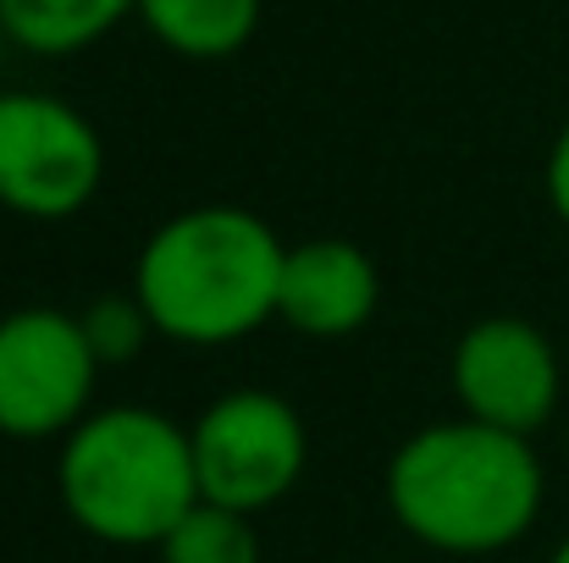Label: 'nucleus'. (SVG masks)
<instances>
[{
    "mask_svg": "<svg viewBox=\"0 0 569 563\" xmlns=\"http://www.w3.org/2000/svg\"><path fill=\"white\" fill-rule=\"evenodd\" d=\"M392 525L448 559H487L526 542L548 503V470L531 436L476 420H437L409 431L381 475Z\"/></svg>",
    "mask_w": 569,
    "mask_h": 563,
    "instance_id": "nucleus-1",
    "label": "nucleus"
},
{
    "mask_svg": "<svg viewBox=\"0 0 569 563\" xmlns=\"http://www.w3.org/2000/svg\"><path fill=\"white\" fill-rule=\"evenodd\" d=\"M100 360L78 315L56 304H22L0 315V436L50 442L72 436L94 409Z\"/></svg>",
    "mask_w": 569,
    "mask_h": 563,
    "instance_id": "nucleus-6",
    "label": "nucleus"
},
{
    "mask_svg": "<svg viewBox=\"0 0 569 563\" xmlns=\"http://www.w3.org/2000/svg\"><path fill=\"white\" fill-rule=\"evenodd\" d=\"M542 188H548V204H553V215H559V221L569 227V122L559 128V139H553V150H548Z\"/></svg>",
    "mask_w": 569,
    "mask_h": 563,
    "instance_id": "nucleus-13",
    "label": "nucleus"
},
{
    "mask_svg": "<svg viewBox=\"0 0 569 563\" xmlns=\"http://www.w3.org/2000/svg\"><path fill=\"white\" fill-rule=\"evenodd\" d=\"M78 326H83V338H89V349H94V360H100L106 371H111V365H133V360L144 354V343L156 338L144 304L133 299V288L94 299V304L78 315Z\"/></svg>",
    "mask_w": 569,
    "mask_h": 563,
    "instance_id": "nucleus-12",
    "label": "nucleus"
},
{
    "mask_svg": "<svg viewBox=\"0 0 569 563\" xmlns=\"http://www.w3.org/2000/svg\"><path fill=\"white\" fill-rule=\"evenodd\" d=\"M288 243L243 204H193L167 215L133 265V299L156 338L183 349H227L277 321Z\"/></svg>",
    "mask_w": 569,
    "mask_h": 563,
    "instance_id": "nucleus-2",
    "label": "nucleus"
},
{
    "mask_svg": "<svg viewBox=\"0 0 569 563\" xmlns=\"http://www.w3.org/2000/svg\"><path fill=\"white\" fill-rule=\"evenodd\" d=\"M381 304L377 260L349 238H305L288 243L282 288H277V321L299 338L338 343L371 326Z\"/></svg>",
    "mask_w": 569,
    "mask_h": 563,
    "instance_id": "nucleus-8",
    "label": "nucleus"
},
{
    "mask_svg": "<svg viewBox=\"0 0 569 563\" xmlns=\"http://www.w3.org/2000/svg\"><path fill=\"white\" fill-rule=\"evenodd\" d=\"M133 11L139 0H0V22L11 44L33 56H78Z\"/></svg>",
    "mask_w": 569,
    "mask_h": 563,
    "instance_id": "nucleus-10",
    "label": "nucleus"
},
{
    "mask_svg": "<svg viewBox=\"0 0 569 563\" xmlns=\"http://www.w3.org/2000/svg\"><path fill=\"white\" fill-rule=\"evenodd\" d=\"M139 17L167 50L189 61H221L254 39L260 0H139Z\"/></svg>",
    "mask_w": 569,
    "mask_h": 563,
    "instance_id": "nucleus-9",
    "label": "nucleus"
},
{
    "mask_svg": "<svg viewBox=\"0 0 569 563\" xmlns=\"http://www.w3.org/2000/svg\"><path fill=\"white\" fill-rule=\"evenodd\" d=\"M548 563H569V536L559 542V547H553V559H548Z\"/></svg>",
    "mask_w": 569,
    "mask_h": 563,
    "instance_id": "nucleus-14",
    "label": "nucleus"
},
{
    "mask_svg": "<svg viewBox=\"0 0 569 563\" xmlns=\"http://www.w3.org/2000/svg\"><path fill=\"white\" fill-rule=\"evenodd\" d=\"M156 553H161V563H260V536H254L249 514L193 503L183 525Z\"/></svg>",
    "mask_w": 569,
    "mask_h": 563,
    "instance_id": "nucleus-11",
    "label": "nucleus"
},
{
    "mask_svg": "<svg viewBox=\"0 0 569 563\" xmlns=\"http://www.w3.org/2000/svg\"><path fill=\"white\" fill-rule=\"evenodd\" d=\"M565 464H569V431H565Z\"/></svg>",
    "mask_w": 569,
    "mask_h": 563,
    "instance_id": "nucleus-16",
    "label": "nucleus"
},
{
    "mask_svg": "<svg viewBox=\"0 0 569 563\" xmlns=\"http://www.w3.org/2000/svg\"><path fill=\"white\" fill-rule=\"evenodd\" d=\"M199 497L232 514L277 509L310 470L305 414L266 386H232L210 398L189 425Z\"/></svg>",
    "mask_w": 569,
    "mask_h": 563,
    "instance_id": "nucleus-4",
    "label": "nucleus"
},
{
    "mask_svg": "<svg viewBox=\"0 0 569 563\" xmlns=\"http://www.w3.org/2000/svg\"><path fill=\"white\" fill-rule=\"evenodd\" d=\"M448 381L465 420L509 436H537L565 403L559 349L526 315H487L465 326L448 360Z\"/></svg>",
    "mask_w": 569,
    "mask_h": 563,
    "instance_id": "nucleus-7",
    "label": "nucleus"
},
{
    "mask_svg": "<svg viewBox=\"0 0 569 563\" xmlns=\"http://www.w3.org/2000/svg\"><path fill=\"white\" fill-rule=\"evenodd\" d=\"M6 44H11V33H6V22H0V56H6Z\"/></svg>",
    "mask_w": 569,
    "mask_h": 563,
    "instance_id": "nucleus-15",
    "label": "nucleus"
},
{
    "mask_svg": "<svg viewBox=\"0 0 569 563\" xmlns=\"http://www.w3.org/2000/svg\"><path fill=\"white\" fill-rule=\"evenodd\" d=\"M106 183L100 128L39 89L0 94V204L22 221H72Z\"/></svg>",
    "mask_w": 569,
    "mask_h": 563,
    "instance_id": "nucleus-5",
    "label": "nucleus"
},
{
    "mask_svg": "<svg viewBox=\"0 0 569 563\" xmlns=\"http://www.w3.org/2000/svg\"><path fill=\"white\" fill-rule=\"evenodd\" d=\"M67 520L106 547H161L199 497L189 425L144 403L94 409L56 459Z\"/></svg>",
    "mask_w": 569,
    "mask_h": 563,
    "instance_id": "nucleus-3",
    "label": "nucleus"
}]
</instances>
